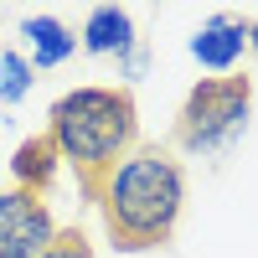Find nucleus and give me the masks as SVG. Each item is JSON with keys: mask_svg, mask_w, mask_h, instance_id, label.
<instances>
[{"mask_svg": "<svg viewBox=\"0 0 258 258\" xmlns=\"http://www.w3.org/2000/svg\"><path fill=\"white\" fill-rule=\"evenodd\" d=\"M253 114V78L227 73V78H202L186 93L181 114H176V150L186 155H217L248 129Z\"/></svg>", "mask_w": 258, "mask_h": 258, "instance_id": "obj_3", "label": "nucleus"}, {"mask_svg": "<svg viewBox=\"0 0 258 258\" xmlns=\"http://www.w3.org/2000/svg\"><path fill=\"white\" fill-rule=\"evenodd\" d=\"M57 165H62V155H57V145H52L47 135L21 140V145H16V155H11L16 186H21V191H36V197H47V186H52V176H57Z\"/></svg>", "mask_w": 258, "mask_h": 258, "instance_id": "obj_8", "label": "nucleus"}, {"mask_svg": "<svg viewBox=\"0 0 258 258\" xmlns=\"http://www.w3.org/2000/svg\"><path fill=\"white\" fill-rule=\"evenodd\" d=\"M47 140L57 145L62 165L78 170L83 197L140 145V109L124 83H83L68 88L47 114Z\"/></svg>", "mask_w": 258, "mask_h": 258, "instance_id": "obj_2", "label": "nucleus"}, {"mask_svg": "<svg viewBox=\"0 0 258 258\" xmlns=\"http://www.w3.org/2000/svg\"><path fill=\"white\" fill-rule=\"evenodd\" d=\"M140 68H145V52H140V41H135V47L119 57V73H124V78H140Z\"/></svg>", "mask_w": 258, "mask_h": 258, "instance_id": "obj_11", "label": "nucleus"}, {"mask_svg": "<svg viewBox=\"0 0 258 258\" xmlns=\"http://www.w3.org/2000/svg\"><path fill=\"white\" fill-rule=\"evenodd\" d=\"M243 52H248V21L227 16V11H217L212 21H202L197 36H191V57H197L207 73H217V78L238 73Z\"/></svg>", "mask_w": 258, "mask_h": 258, "instance_id": "obj_5", "label": "nucleus"}, {"mask_svg": "<svg viewBox=\"0 0 258 258\" xmlns=\"http://www.w3.org/2000/svg\"><path fill=\"white\" fill-rule=\"evenodd\" d=\"M88 202L103 212V227L119 253L165 248L186 212V165L170 145H135L129 155L103 176Z\"/></svg>", "mask_w": 258, "mask_h": 258, "instance_id": "obj_1", "label": "nucleus"}, {"mask_svg": "<svg viewBox=\"0 0 258 258\" xmlns=\"http://www.w3.org/2000/svg\"><path fill=\"white\" fill-rule=\"evenodd\" d=\"M248 47H258V21H248Z\"/></svg>", "mask_w": 258, "mask_h": 258, "instance_id": "obj_12", "label": "nucleus"}, {"mask_svg": "<svg viewBox=\"0 0 258 258\" xmlns=\"http://www.w3.org/2000/svg\"><path fill=\"white\" fill-rule=\"evenodd\" d=\"M31 83H36L31 62L21 57L16 47H0V109H11V103H21V98L31 93Z\"/></svg>", "mask_w": 258, "mask_h": 258, "instance_id": "obj_9", "label": "nucleus"}, {"mask_svg": "<svg viewBox=\"0 0 258 258\" xmlns=\"http://www.w3.org/2000/svg\"><path fill=\"white\" fill-rule=\"evenodd\" d=\"M21 36H26V62H31V73L62 68V62L78 52V36L62 26L57 16H26V21H21Z\"/></svg>", "mask_w": 258, "mask_h": 258, "instance_id": "obj_7", "label": "nucleus"}, {"mask_svg": "<svg viewBox=\"0 0 258 258\" xmlns=\"http://www.w3.org/2000/svg\"><path fill=\"white\" fill-rule=\"evenodd\" d=\"M41 258H93V243H88V232H83V227H57L52 248L41 253Z\"/></svg>", "mask_w": 258, "mask_h": 258, "instance_id": "obj_10", "label": "nucleus"}, {"mask_svg": "<svg viewBox=\"0 0 258 258\" xmlns=\"http://www.w3.org/2000/svg\"><path fill=\"white\" fill-rule=\"evenodd\" d=\"M135 16L124 6H93L88 21H83V52L88 57H124L135 47Z\"/></svg>", "mask_w": 258, "mask_h": 258, "instance_id": "obj_6", "label": "nucleus"}, {"mask_svg": "<svg viewBox=\"0 0 258 258\" xmlns=\"http://www.w3.org/2000/svg\"><path fill=\"white\" fill-rule=\"evenodd\" d=\"M57 238V217L36 191H0V258H41Z\"/></svg>", "mask_w": 258, "mask_h": 258, "instance_id": "obj_4", "label": "nucleus"}]
</instances>
